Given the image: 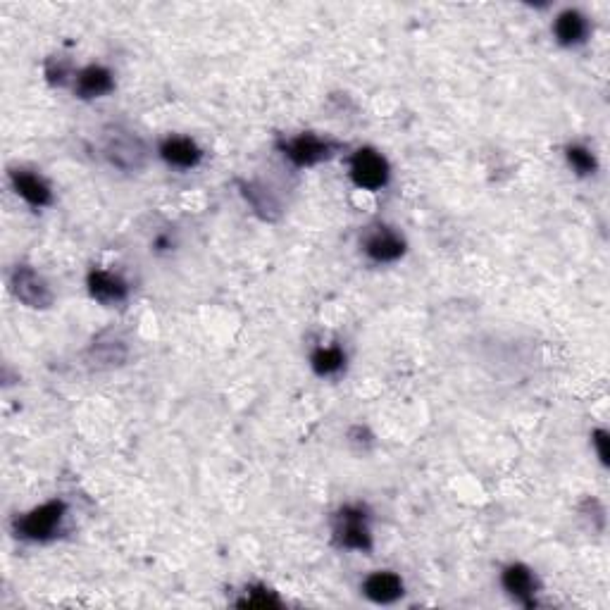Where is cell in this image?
Instances as JSON below:
<instances>
[{"mask_svg":"<svg viewBox=\"0 0 610 610\" xmlns=\"http://www.w3.org/2000/svg\"><path fill=\"white\" fill-rule=\"evenodd\" d=\"M67 520V503L62 499H51L41 506L17 515L12 522V532L17 539L29 541V544H48L58 539Z\"/></svg>","mask_w":610,"mask_h":610,"instance_id":"6da1fadb","label":"cell"},{"mask_svg":"<svg viewBox=\"0 0 610 610\" xmlns=\"http://www.w3.org/2000/svg\"><path fill=\"white\" fill-rule=\"evenodd\" d=\"M334 544L344 551L370 553L375 546L370 527V513L360 503H348L332 518Z\"/></svg>","mask_w":610,"mask_h":610,"instance_id":"7a4b0ae2","label":"cell"},{"mask_svg":"<svg viewBox=\"0 0 610 610\" xmlns=\"http://www.w3.org/2000/svg\"><path fill=\"white\" fill-rule=\"evenodd\" d=\"M103 158L122 172H139L148 160L146 143L124 127H110L103 132Z\"/></svg>","mask_w":610,"mask_h":610,"instance_id":"3957f363","label":"cell"},{"mask_svg":"<svg viewBox=\"0 0 610 610\" xmlns=\"http://www.w3.org/2000/svg\"><path fill=\"white\" fill-rule=\"evenodd\" d=\"M336 151H339V143L315 132H303L279 141V153L301 170L327 163V160L334 158Z\"/></svg>","mask_w":610,"mask_h":610,"instance_id":"277c9868","label":"cell"},{"mask_svg":"<svg viewBox=\"0 0 610 610\" xmlns=\"http://www.w3.org/2000/svg\"><path fill=\"white\" fill-rule=\"evenodd\" d=\"M348 177L351 182L358 186L360 191L367 194H377V191L387 189L391 179V165L384 158V153H379L377 148H358L356 153L348 158Z\"/></svg>","mask_w":610,"mask_h":610,"instance_id":"5b68a950","label":"cell"},{"mask_svg":"<svg viewBox=\"0 0 610 610\" xmlns=\"http://www.w3.org/2000/svg\"><path fill=\"white\" fill-rule=\"evenodd\" d=\"M360 248H363L365 258L375 265H391L398 263L408 251L406 236L398 232L396 227L389 224H372L360 239Z\"/></svg>","mask_w":610,"mask_h":610,"instance_id":"8992f818","label":"cell"},{"mask_svg":"<svg viewBox=\"0 0 610 610\" xmlns=\"http://www.w3.org/2000/svg\"><path fill=\"white\" fill-rule=\"evenodd\" d=\"M10 291L15 294L17 301L34 310L51 308L55 301L53 289L48 286L46 279H43L39 272L29 265H17L15 270H12Z\"/></svg>","mask_w":610,"mask_h":610,"instance_id":"52a82bcc","label":"cell"},{"mask_svg":"<svg viewBox=\"0 0 610 610\" xmlns=\"http://www.w3.org/2000/svg\"><path fill=\"white\" fill-rule=\"evenodd\" d=\"M10 186L24 203L31 205V208H36V210L51 208L55 201L53 186L48 184L39 172L27 170V167H12Z\"/></svg>","mask_w":610,"mask_h":610,"instance_id":"ba28073f","label":"cell"},{"mask_svg":"<svg viewBox=\"0 0 610 610\" xmlns=\"http://www.w3.org/2000/svg\"><path fill=\"white\" fill-rule=\"evenodd\" d=\"M158 155L167 167L189 172V170H196V167L203 163L205 151L201 146H198L194 139H191V136L170 134V136H165L163 141H160Z\"/></svg>","mask_w":610,"mask_h":610,"instance_id":"9c48e42d","label":"cell"},{"mask_svg":"<svg viewBox=\"0 0 610 610\" xmlns=\"http://www.w3.org/2000/svg\"><path fill=\"white\" fill-rule=\"evenodd\" d=\"M501 587L506 589V594L510 599H515L522 606L532 608L537 606L534 596L539 594L541 584L537 572H534L525 563H508L506 568L501 570Z\"/></svg>","mask_w":610,"mask_h":610,"instance_id":"30bf717a","label":"cell"},{"mask_svg":"<svg viewBox=\"0 0 610 610\" xmlns=\"http://www.w3.org/2000/svg\"><path fill=\"white\" fill-rule=\"evenodd\" d=\"M360 591L372 603L391 606V603L401 601L406 596V582L394 570H375L365 577L363 584H360Z\"/></svg>","mask_w":610,"mask_h":610,"instance_id":"8fae6325","label":"cell"},{"mask_svg":"<svg viewBox=\"0 0 610 610\" xmlns=\"http://www.w3.org/2000/svg\"><path fill=\"white\" fill-rule=\"evenodd\" d=\"M74 96L82 101H98L105 98L108 93L115 91V74H112L105 65H86L82 70L74 72Z\"/></svg>","mask_w":610,"mask_h":610,"instance_id":"7c38bea8","label":"cell"},{"mask_svg":"<svg viewBox=\"0 0 610 610\" xmlns=\"http://www.w3.org/2000/svg\"><path fill=\"white\" fill-rule=\"evenodd\" d=\"M553 39H556L558 46L563 48H577L582 43H587L589 39V17L580 12L577 8H565L563 12H558L556 20H553Z\"/></svg>","mask_w":610,"mask_h":610,"instance_id":"4fadbf2b","label":"cell"},{"mask_svg":"<svg viewBox=\"0 0 610 610\" xmlns=\"http://www.w3.org/2000/svg\"><path fill=\"white\" fill-rule=\"evenodd\" d=\"M86 289L101 305H120L129 298V284L110 270H93L86 275Z\"/></svg>","mask_w":610,"mask_h":610,"instance_id":"5bb4252c","label":"cell"},{"mask_svg":"<svg viewBox=\"0 0 610 610\" xmlns=\"http://www.w3.org/2000/svg\"><path fill=\"white\" fill-rule=\"evenodd\" d=\"M346 360L341 346H317L310 356V367L317 377H339L346 370Z\"/></svg>","mask_w":610,"mask_h":610,"instance_id":"9a60e30c","label":"cell"},{"mask_svg":"<svg viewBox=\"0 0 610 610\" xmlns=\"http://www.w3.org/2000/svg\"><path fill=\"white\" fill-rule=\"evenodd\" d=\"M241 194H244L246 201L251 203V208L263 217V220H275V217L282 213V205H279L277 196L263 184L248 182L244 184V191H241Z\"/></svg>","mask_w":610,"mask_h":610,"instance_id":"2e32d148","label":"cell"},{"mask_svg":"<svg viewBox=\"0 0 610 610\" xmlns=\"http://www.w3.org/2000/svg\"><path fill=\"white\" fill-rule=\"evenodd\" d=\"M565 160H568L570 170L577 174V177H591L599 170V160H596V153L591 151L589 146L584 143H570L565 148Z\"/></svg>","mask_w":610,"mask_h":610,"instance_id":"e0dca14e","label":"cell"},{"mask_svg":"<svg viewBox=\"0 0 610 610\" xmlns=\"http://www.w3.org/2000/svg\"><path fill=\"white\" fill-rule=\"evenodd\" d=\"M93 358L103 365H120L127 358V348H124L122 341H96Z\"/></svg>","mask_w":610,"mask_h":610,"instance_id":"ac0fdd59","label":"cell"},{"mask_svg":"<svg viewBox=\"0 0 610 610\" xmlns=\"http://www.w3.org/2000/svg\"><path fill=\"white\" fill-rule=\"evenodd\" d=\"M239 606H251V608H277L282 606L279 596L267 587H248L244 594V601H239Z\"/></svg>","mask_w":610,"mask_h":610,"instance_id":"d6986e66","label":"cell"},{"mask_svg":"<svg viewBox=\"0 0 610 610\" xmlns=\"http://www.w3.org/2000/svg\"><path fill=\"white\" fill-rule=\"evenodd\" d=\"M46 77L48 82L51 84H65L70 82V79H74V70L70 62H65L62 58H51L46 62Z\"/></svg>","mask_w":610,"mask_h":610,"instance_id":"ffe728a7","label":"cell"},{"mask_svg":"<svg viewBox=\"0 0 610 610\" xmlns=\"http://www.w3.org/2000/svg\"><path fill=\"white\" fill-rule=\"evenodd\" d=\"M591 444H594L596 453H599V460L603 465H608V432L603 427L594 429V434H591Z\"/></svg>","mask_w":610,"mask_h":610,"instance_id":"44dd1931","label":"cell"}]
</instances>
